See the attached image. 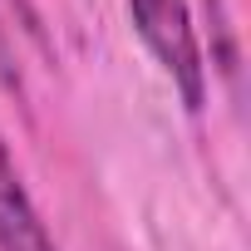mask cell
Listing matches in <instances>:
<instances>
[{"instance_id":"6da1fadb","label":"cell","mask_w":251,"mask_h":251,"mask_svg":"<svg viewBox=\"0 0 251 251\" xmlns=\"http://www.w3.org/2000/svg\"><path fill=\"white\" fill-rule=\"evenodd\" d=\"M133 30L143 35V45L153 50V59L163 64V74L177 84L187 108H202L207 99V64L197 50V30H192V10L187 0H128Z\"/></svg>"},{"instance_id":"7a4b0ae2","label":"cell","mask_w":251,"mask_h":251,"mask_svg":"<svg viewBox=\"0 0 251 251\" xmlns=\"http://www.w3.org/2000/svg\"><path fill=\"white\" fill-rule=\"evenodd\" d=\"M0 251H59L20 182V168L10 163L5 138H0Z\"/></svg>"},{"instance_id":"3957f363","label":"cell","mask_w":251,"mask_h":251,"mask_svg":"<svg viewBox=\"0 0 251 251\" xmlns=\"http://www.w3.org/2000/svg\"><path fill=\"white\" fill-rule=\"evenodd\" d=\"M15 5H25V0H15Z\"/></svg>"}]
</instances>
